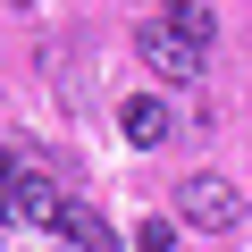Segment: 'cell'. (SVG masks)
<instances>
[{"label":"cell","mask_w":252,"mask_h":252,"mask_svg":"<svg viewBox=\"0 0 252 252\" xmlns=\"http://www.w3.org/2000/svg\"><path fill=\"white\" fill-rule=\"evenodd\" d=\"M0 219H9V227H59L67 219L59 177H42L26 152H0Z\"/></svg>","instance_id":"1"},{"label":"cell","mask_w":252,"mask_h":252,"mask_svg":"<svg viewBox=\"0 0 252 252\" xmlns=\"http://www.w3.org/2000/svg\"><path fill=\"white\" fill-rule=\"evenodd\" d=\"M235 219H244V193H235L227 177H202V168H193V177L177 185V227H202V235H227Z\"/></svg>","instance_id":"2"},{"label":"cell","mask_w":252,"mask_h":252,"mask_svg":"<svg viewBox=\"0 0 252 252\" xmlns=\"http://www.w3.org/2000/svg\"><path fill=\"white\" fill-rule=\"evenodd\" d=\"M135 59H143L160 84H193V76H202V42H185V34H177V26H160V17H152V26H135Z\"/></svg>","instance_id":"3"},{"label":"cell","mask_w":252,"mask_h":252,"mask_svg":"<svg viewBox=\"0 0 252 252\" xmlns=\"http://www.w3.org/2000/svg\"><path fill=\"white\" fill-rule=\"evenodd\" d=\"M118 135L135 143V152H160V143L177 135V109H168L160 93H126V101H118Z\"/></svg>","instance_id":"4"},{"label":"cell","mask_w":252,"mask_h":252,"mask_svg":"<svg viewBox=\"0 0 252 252\" xmlns=\"http://www.w3.org/2000/svg\"><path fill=\"white\" fill-rule=\"evenodd\" d=\"M59 235H67L76 252H126V244L109 235V219H101L93 202H67V219H59Z\"/></svg>","instance_id":"5"},{"label":"cell","mask_w":252,"mask_h":252,"mask_svg":"<svg viewBox=\"0 0 252 252\" xmlns=\"http://www.w3.org/2000/svg\"><path fill=\"white\" fill-rule=\"evenodd\" d=\"M160 26H177V34H185V42H202V51H210V34H219V17L202 9V0H168Z\"/></svg>","instance_id":"6"},{"label":"cell","mask_w":252,"mask_h":252,"mask_svg":"<svg viewBox=\"0 0 252 252\" xmlns=\"http://www.w3.org/2000/svg\"><path fill=\"white\" fill-rule=\"evenodd\" d=\"M177 244V219H143V235H135V252H168Z\"/></svg>","instance_id":"7"},{"label":"cell","mask_w":252,"mask_h":252,"mask_svg":"<svg viewBox=\"0 0 252 252\" xmlns=\"http://www.w3.org/2000/svg\"><path fill=\"white\" fill-rule=\"evenodd\" d=\"M17 9H26V0H17Z\"/></svg>","instance_id":"8"}]
</instances>
